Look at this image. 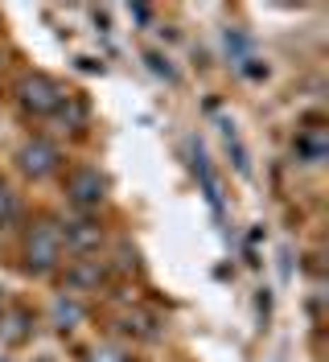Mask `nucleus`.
Returning <instances> with one entry per match:
<instances>
[{
  "instance_id": "1",
  "label": "nucleus",
  "mask_w": 329,
  "mask_h": 362,
  "mask_svg": "<svg viewBox=\"0 0 329 362\" xmlns=\"http://www.w3.org/2000/svg\"><path fill=\"white\" fill-rule=\"evenodd\" d=\"M58 255H62V235H58V226L42 223L33 235H29V268H54L58 264Z\"/></svg>"
},
{
  "instance_id": "2",
  "label": "nucleus",
  "mask_w": 329,
  "mask_h": 362,
  "mask_svg": "<svg viewBox=\"0 0 329 362\" xmlns=\"http://www.w3.org/2000/svg\"><path fill=\"white\" fill-rule=\"evenodd\" d=\"M21 103L33 115H45V112H54V107L62 103V90H58V83H50L45 74H33V78L21 83Z\"/></svg>"
},
{
  "instance_id": "3",
  "label": "nucleus",
  "mask_w": 329,
  "mask_h": 362,
  "mask_svg": "<svg viewBox=\"0 0 329 362\" xmlns=\"http://www.w3.org/2000/svg\"><path fill=\"white\" fill-rule=\"evenodd\" d=\"M66 189H70V198L79 206H95L103 198V177H99L95 169H79V173H70Z\"/></svg>"
},
{
  "instance_id": "4",
  "label": "nucleus",
  "mask_w": 329,
  "mask_h": 362,
  "mask_svg": "<svg viewBox=\"0 0 329 362\" xmlns=\"http://www.w3.org/2000/svg\"><path fill=\"white\" fill-rule=\"evenodd\" d=\"M54 160H58V153H54V144H45V140H33V144L21 153V165L29 169V173H37V177L54 169Z\"/></svg>"
},
{
  "instance_id": "5",
  "label": "nucleus",
  "mask_w": 329,
  "mask_h": 362,
  "mask_svg": "<svg viewBox=\"0 0 329 362\" xmlns=\"http://www.w3.org/2000/svg\"><path fill=\"white\" fill-rule=\"evenodd\" d=\"M62 239H66V247L91 251V247H99V226H95V223H70Z\"/></svg>"
},
{
  "instance_id": "6",
  "label": "nucleus",
  "mask_w": 329,
  "mask_h": 362,
  "mask_svg": "<svg viewBox=\"0 0 329 362\" xmlns=\"http://www.w3.org/2000/svg\"><path fill=\"white\" fill-rule=\"evenodd\" d=\"M66 280H70L74 288H95V284L103 280V268H99V259H79L74 268L66 272Z\"/></svg>"
},
{
  "instance_id": "7",
  "label": "nucleus",
  "mask_w": 329,
  "mask_h": 362,
  "mask_svg": "<svg viewBox=\"0 0 329 362\" xmlns=\"http://www.w3.org/2000/svg\"><path fill=\"white\" fill-rule=\"evenodd\" d=\"M296 153L305 160H321L325 157V128H305L296 136Z\"/></svg>"
},
{
  "instance_id": "8",
  "label": "nucleus",
  "mask_w": 329,
  "mask_h": 362,
  "mask_svg": "<svg viewBox=\"0 0 329 362\" xmlns=\"http://www.w3.org/2000/svg\"><path fill=\"white\" fill-rule=\"evenodd\" d=\"M219 128H222V140H226V153L235 157V169H239L243 177H247V173H251V160H247V148H243L239 136H235V124H231V119H222Z\"/></svg>"
},
{
  "instance_id": "9",
  "label": "nucleus",
  "mask_w": 329,
  "mask_h": 362,
  "mask_svg": "<svg viewBox=\"0 0 329 362\" xmlns=\"http://www.w3.org/2000/svg\"><path fill=\"white\" fill-rule=\"evenodd\" d=\"M226 54H231L235 66H243V62L251 58V45H247V37H243L239 29H226Z\"/></svg>"
},
{
  "instance_id": "10",
  "label": "nucleus",
  "mask_w": 329,
  "mask_h": 362,
  "mask_svg": "<svg viewBox=\"0 0 329 362\" xmlns=\"http://www.w3.org/2000/svg\"><path fill=\"white\" fill-rule=\"evenodd\" d=\"M13 214H17V198H13L8 185H0V223H8Z\"/></svg>"
},
{
  "instance_id": "11",
  "label": "nucleus",
  "mask_w": 329,
  "mask_h": 362,
  "mask_svg": "<svg viewBox=\"0 0 329 362\" xmlns=\"http://www.w3.org/2000/svg\"><path fill=\"white\" fill-rule=\"evenodd\" d=\"M144 58H149V66H153V74H165V78H177V74H173V66H169V58H161L156 49H149Z\"/></svg>"
},
{
  "instance_id": "12",
  "label": "nucleus",
  "mask_w": 329,
  "mask_h": 362,
  "mask_svg": "<svg viewBox=\"0 0 329 362\" xmlns=\"http://www.w3.org/2000/svg\"><path fill=\"white\" fill-rule=\"evenodd\" d=\"M54 317H58V321H74V317H79V305H66V300H58V305H54Z\"/></svg>"
},
{
  "instance_id": "13",
  "label": "nucleus",
  "mask_w": 329,
  "mask_h": 362,
  "mask_svg": "<svg viewBox=\"0 0 329 362\" xmlns=\"http://www.w3.org/2000/svg\"><path fill=\"white\" fill-rule=\"evenodd\" d=\"M95 362H124V358H120L115 350H99V354H95Z\"/></svg>"
}]
</instances>
